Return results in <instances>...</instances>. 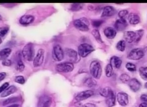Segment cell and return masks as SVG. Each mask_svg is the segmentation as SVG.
I'll return each instance as SVG.
<instances>
[{
    "label": "cell",
    "mask_w": 147,
    "mask_h": 107,
    "mask_svg": "<svg viewBox=\"0 0 147 107\" xmlns=\"http://www.w3.org/2000/svg\"><path fill=\"white\" fill-rule=\"evenodd\" d=\"M90 71L93 78L99 79L102 74V68L100 64L97 61L92 62L90 66Z\"/></svg>",
    "instance_id": "obj_1"
},
{
    "label": "cell",
    "mask_w": 147,
    "mask_h": 107,
    "mask_svg": "<svg viewBox=\"0 0 147 107\" xmlns=\"http://www.w3.org/2000/svg\"><path fill=\"white\" fill-rule=\"evenodd\" d=\"M22 56L26 61H32L34 56V50L33 44L31 43H29L24 46L22 50Z\"/></svg>",
    "instance_id": "obj_2"
},
{
    "label": "cell",
    "mask_w": 147,
    "mask_h": 107,
    "mask_svg": "<svg viewBox=\"0 0 147 107\" xmlns=\"http://www.w3.org/2000/svg\"><path fill=\"white\" fill-rule=\"evenodd\" d=\"M65 54L66 55L68 62L72 63H77L80 60V56L75 50L71 48H66L65 51Z\"/></svg>",
    "instance_id": "obj_3"
},
{
    "label": "cell",
    "mask_w": 147,
    "mask_h": 107,
    "mask_svg": "<svg viewBox=\"0 0 147 107\" xmlns=\"http://www.w3.org/2000/svg\"><path fill=\"white\" fill-rule=\"evenodd\" d=\"M94 51V47L87 43L82 44L78 47V53L81 57H86Z\"/></svg>",
    "instance_id": "obj_4"
},
{
    "label": "cell",
    "mask_w": 147,
    "mask_h": 107,
    "mask_svg": "<svg viewBox=\"0 0 147 107\" xmlns=\"http://www.w3.org/2000/svg\"><path fill=\"white\" fill-rule=\"evenodd\" d=\"M145 55L143 49L141 48H135L131 50L128 55V59L131 60L138 61L141 59Z\"/></svg>",
    "instance_id": "obj_5"
},
{
    "label": "cell",
    "mask_w": 147,
    "mask_h": 107,
    "mask_svg": "<svg viewBox=\"0 0 147 107\" xmlns=\"http://www.w3.org/2000/svg\"><path fill=\"white\" fill-rule=\"evenodd\" d=\"M74 25L77 29L82 31H88L89 30L88 22L86 19H77L74 21Z\"/></svg>",
    "instance_id": "obj_6"
},
{
    "label": "cell",
    "mask_w": 147,
    "mask_h": 107,
    "mask_svg": "<svg viewBox=\"0 0 147 107\" xmlns=\"http://www.w3.org/2000/svg\"><path fill=\"white\" fill-rule=\"evenodd\" d=\"M74 68L73 64L70 62H64L56 65L55 69L58 72H72Z\"/></svg>",
    "instance_id": "obj_7"
},
{
    "label": "cell",
    "mask_w": 147,
    "mask_h": 107,
    "mask_svg": "<svg viewBox=\"0 0 147 107\" xmlns=\"http://www.w3.org/2000/svg\"><path fill=\"white\" fill-rule=\"evenodd\" d=\"M52 55L54 61L60 62L64 58V52L61 47L59 45H57L53 47Z\"/></svg>",
    "instance_id": "obj_8"
},
{
    "label": "cell",
    "mask_w": 147,
    "mask_h": 107,
    "mask_svg": "<svg viewBox=\"0 0 147 107\" xmlns=\"http://www.w3.org/2000/svg\"><path fill=\"white\" fill-rule=\"evenodd\" d=\"M45 51L43 49H39L36 55L33 60V65L34 67L37 68L42 65L44 59Z\"/></svg>",
    "instance_id": "obj_9"
},
{
    "label": "cell",
    "mask_w": 147,
    "mask_h": 107,
    "mask_svg": "<svg viewBox=\"0 0 147 107\" xmlns=\"http://www.w3.org/2000/svg\"><path fill=\"white\" fill-rule=\"evenodd\" d=\"M51 104V98L48 95H44L39 98L37 107H50Z\"/></svg>",
    "instance_id": "obj_10"
},
{
    "label": "cell",
    "mask_w": 147,
    "mask_h": 107,
    "mask_svg": "<svg viewBox=\"0 0 147 107\" xmlns=\"http://www.w3.org/2000/svg\"><path fill=\"white\" fill-rule=\"evenodd\" d=\"M94 92L92 90H87L83 91L79 93L76 96L75 100L76 101L80 102L86 100L88 98H90L92 95H94Z\"/></svg>",
    "instance_id": "obj_11"
},
{
    "label": "cell",
    "mask_w": 147,
    "mask_h": 107,
    "mask_svg": "<svg viewBox=\"0 0 147 107\" xmlns=\"http://www.w3.org/2000/svg\"><path fill=\"white\" fill-rule=\"evenodd\" d=\"M105 98V102L107 107H112L115 106L116 103V96L112 89L110 90L108 95Z\"/></svg>",
    "instance_id": "obj_12"
},
{
    "label": "cell",
    "mask_w": 147,
    "mask_h": 107,
    "mask_svg": "<svg viewBox=\"0 0 147 107\" xmlns=\"http://www.w3.org/2000/svg\"><path fill=\"white\" fill-rule=\"evenodd\" d=\"M128 83L131 90L134 92H138L141 88V84L140 81L135 78L130 79Z\"/></svg>",
    "instance_id": "obj_13"
},
{
    "label": "cell",
    "mask_w": 147,
    "mask_h": 107,
    "mask_svg": "<svg viewBox=\"0 0 147 107\" xmlns=\"http://www.w3.org/2000/svg\"><path fill=\"white\" fill-rule=\"evenodd\" d=\"M118 103L122 106H126L128 104V95L126 93L119 92L117 95Z\"/></svg>",
    "instance_id": "obj_14"
},
{
    "label": "cell",
    "mask_w": 147,
    "mask_h": 107,
    "mask_svg": "<svg viewBox=\"0 0 147 107\" xmlns=\"http://www.w3.org/2000/svg\"><path fill=\"white\" fill-rule=\"evenodd\" d=\"M128 26V23L125 19H120L116 20L114 23L115 29L119 31L125 30Z\"/></svg>",
    "instance_id": "obj_15"
},
{
    "label": "cell",
    "mask_w": 147,
    "mask_h": 107,
    "mask_svg": "<svg viewBox=\"0 0 147 107\" xmlns=\"http://www.w3.org/2000/svg\"><path fill=\"white\" fill-rule=\"evenodd\" d=\"M35 19L33 15H22L20 17L19 22L20 24L23 25H27L28 24H31L34 21Z\"/></svg>",
    "instance_id": "obj_16"
},
{
    "label": "cell",
    "mask_w": 147,
    "mask_h": 107,
    "mask_svg": "<svg viewBox=\"0 0 147 107\" xmlns=\"http://www.w3.org/2000/svg\"><path fill=\"white\" fill-rule=\"evenodd\" d=\"M116 13V10L114 7L110 6H105L103 8L101 17H110Z\"/></svg>",
    "instance_id": "obj_17"
},
{
    "label": "cell",
    "mask_w": 147,
    "mask_h": 107,
    "mask_svg": "<svg viewBox=\"0 0 147 107\" xmlns=\"http://www.w3.org/2000/svg\"><path fill=\"white\" fill-rule=\"evenodd\" d=\"M123 37L124 38L125 41L129 43L135 42L136 39V33L135 32L132 31H126L124 32Z\"/></svg>",
    "instance_id": "obj_18"
},
{
    "label": "cell",
    "mask_w": 147,
    "mask_h": 107,
    "mask_svg": "<svg viewBox=\"0 0 147 107\" xmlns=\"http://www.w3.org/2000/svg\"><path fill=\"white\" fill-rule=\"evenodd\" d=\"M116 30L112 27H107L104 30V34L105 36L109 39H114L116 36Z\"/></svg>",
    "instance_id": "obj_19"
},
{
    "label": "cell",
    "mask_w": 147,
    "mask_h": 107,
    "mask_svg": "<svg viewBox=\"0 0 147 107\" xmlns=\"http://www.w3.org/2000/svg\"><path fill=\"white\" fill-rule=\"evenodd\" d=\"M122 60L120 58L117 56H113L111 58L110 60V64L113 68L114 67L116 68H119L122 65Z\"/></svg>",
    "instance_id": "obj_20"
},
{
    "label": "cell",
    "mask_w": 147,
    "mask_h": 107,
    "mask_svg": "<svg viewBox=\"0 0 147 107\" xmlns=\"http://www.w3.org/2000/svg\"><path fill=\"white\" fill-rule=\"evenodd\" d=\"M17 91V88L14 85H11L9 87H7L5 90L2 93L1 95V97L2 98L6 97L7 96L11 95V94H13L14 93L16 92Z\"/></svg>",
    "instance_id": "obj_21"
},
{
    "label": "cell",
    "mask_w": 147,
    "mask_h": 107,
    "mask_svg": "<svg viewBox=\"0 0 147 107\" xmlns=\"http://www.w3.org/2000/svg\"><path fill=\"white\" fill-rule=\"evenodd\" d=\"M128 21L130 24L136 25L140 22V17L137 14L135 13H131L129 15Z\"/></svg>",
    "instance_id": "obj_22"
},
{
    "label": "cell",
    "mask_w": 147,
    "mask_h": 107,
    "mask_svg": "<svg viewBox=\"0 0 147 107\" xmlns=\"http://www.w3.org/2000/svg\"><path fill=\"white\" fill-rule=\"evenodd\" d=\"M11 49L9 48H6L2 49L0 51V60L4 61L5 60L7 59V58L9 57L11 53Z\"/></svg>",
    "instance_id": "obj_23"
},
{
    "label": "cell",
    "mask_w": 147,
    "mask_h": 107,
    "mask_svg": "<svg viewBox=\"0 0 147 107\" xmlns=\"http://www.w3.org/2000/svg\"><path fill=\"white\" fill-rule=\"evenodd\" d=\"M24 68H25V66L21 58V55L20 53H18V60H17V70H18V72H22L24 70Z\"/></svg>",
    "instance_id": "obj_24"
},
{
    "label": "cell",
    "mask_w": 147,
    "mask_h": 107,
    "mask_svg": "<svg viewBox=\"0 0 147 107\" xmlns=\"http://www.w3.org/2000/svg\"><path fill=\"white\" fill-rule=\"evenodd\" d=\"M84 83V84H85L86 86L90 87V88L94 87L97 84L96 80L92 78H86Z\"/></svg>",
    "instance_id": "obj_25"
},
{
    "label": "cell",
    "mask_w": 147,
    "mask_h": 107,
    "mask_svg": "<svg viewBox=\"0 0 147 107\" xmlns=\"http://www.w3.org/2000/svg\"><path fill=\"white\" fill-rule=\"evenodd\" d=\"M92 36H94V39H96V41L99 43H103V41L101 39L100 34L99 33V31L98 29H94L92 30Z\"/></svg>",
    "instance_id": "obj_26"
},
{
    "label": "cell",
    "mask_w": 147,
    "mask_h": 107,
    "mask_svg": "<svg viewBox=\"0 0 147 107\" xmlns=\"http://www.w3.org/2000/svg\"><path fill=\"white\" fill-rule=\"evenodd\" d=\"M20 100V99L18 97H13L6 99L3 102V105L7 106V105L15 103Z\"/></svg>",
    "instance_id": "obj_27"
},
{
    "label": "cell",
    "mask_w": 147,
    "mask_h": 107,
    "mask_svg": "<svg viewBox=\"0 0 147 107\" xmlns=\"http://www.w3.org/2000/svg\"><path fill=\"white\" fill-rule=\"evenodd\" d=\"M105 72L106 76L107 78H110L113 74V67L110 64H109L107 65L105 69Z\"/></svg>",
    "instance_id": "obj_28"
},
{
    "label": "cell",
    "mask_w": 147,
    "mask_h": 107,
    "mask_svg": "<svg viewBox=\"0 0 147 107\" xmlns=\"http://www.w3.org/2000/svg\"><path fill=\"white\" fill-rule=\"evenodd\" d=\"M139 72L141 78L143 80H147V67H141Z\"/></svg>",
    "instance_id": "obj_29"
},
{
    "label": "cell",
    "mask_w": 147,
    "mask_h": 107,
    "mask_svg": "<svg viewBox=\"0 0 147 107\" xmlns=\"http://www.w3.org/2000/svg\"><path fill=\"white\" fill-rule=\"evenodd\" d=\"M116 49L120 52H124L126 48V43L124 40H120L117 43Z\"/></svg>",
    "instance_id": "obj_30"
},
{
    "label": "cell",
    "mask_w": 147,
    "mask_h": 107,
    "mask_svg": "<svg viewBox=\"0 0 147 107\" xmlns=\"http://www.w3.org/2000/svg\"><path fill=\"white\" fill-rule=\"evenodd\" d=\"M84 4H73L70 8V10L73 11H79L83 9Z\"/></svg>",
    "instance_id": "obj_31"
},
{
    "label": "cell",
    "mask_w": 147,
    "mask_h": 107,
    "mask_svg": "<svg viewBox=\"0 0 147 107\" xmlns=\"http://www.w3.org/2000/svg\"><path fill=\"white\" fill-rule=\"evenodd\" d=\"M135 33H136V37L135 43H137L140 41V40L141 39L142 37L143 36L144 30L143 29L138 30L137 31L135 32Z\"/></svg>",
    "instance_id": "obj_32"
},
{
    "label": "cell",
    "mask_w": 147,
    "mask_h": 107,
    "mask_svg": "<svg viewBox=\"0 0 147 107\" xmlns=\"http://www.w3.org/2000/svg\"><path fill=\"white\" fill-rule=\"evenodd\" d=\"M119 80L123 83H128L129 81L130 80V77L128 74H122L120 76Z\"/></svg>",
    "instance_id": "obj_33"
},
{
    "label": "cell",
    "mask_w": 147,
    "mask_h": 107,
    "mask_svg": "<svg viewBox=\"0 0 147 107\" xmlns=\"http://www.w3.org/2000/svg\"><path fill=\"white\" fill-rule=\"evenodd\" d=\"M111 89L109 87H105L99 90V94L101 96H103L105 98L107 97V96L108 95L109 91Z\"/></svg>",
    "instance_id": "obj_34"
},
{
    "label": "cell",
    "mask_w": 147,
    "mask_h": 107,
    "mask_svg": "<svg viewBox=\"0 0 147 107\" xmlns=\"http://www.w3.org/2000/svg\"><path fill=\"white\" fill-rule=\"evenodd\" d=\"M9 31V28L7 26L0 27V37H4Z\"/></svg>",
    "instance_id": "obj_35"
},
{
    "label": "cell",
    "mask_w": 147,
    "mask_h": 107,
    "mask_svg": "<svg viewBox=\"0 0 147 107\" xmlns=\"http://www.w3.org/2000/svg\"><path fill=\"white\" fill-rule=\"evenodd\" d=\"M126 68L131 72H134L136 70V66L133 63H127L126 65Z\"/></svg>",
    "instance_id": "obj_36"
},
{
    "label": "cell",
    "mask_w": 147,
    "mask_h": 107,
    "mask_svg": "<svg viewBox=\"0 0 147 107\" xmlns=\"http://www.w3.org/2000/svg\"><path fill=\"white\" fill-rule=\"evenodd\" d=\"M15 81H16V82H17L18 84H24L25 83L26 80H25L24 77L23 76H17L15 78Z\"/></svg>",
    "instance_id": "obj_37"
},
{
    "label": "cell",
    "mask_w": 147,
    "mask_h": 107,
    "mask_svg": "<svg viewBox=\"0 0 147 107\" xmlns=\"http://www.w3.org/2000/svg\"><path fill=\"white\" fill-rule=\"evenodd\" d=\"M129 12L127 10L123 9L119 12L118 16L120 19H125V17H126L127 15H128Z\"/></svg>",
    "instance_id": "obj_38"
},
{
    "label": "cell",
    "mask_w": 147,
    "mask_h": 107,
    "mask_svg": "<svg viewBox=\"0 0 147 107\" xmlns=\"http://www.w3.org/2000/svg\"><path fill=\"white\" fill-rule=\"evenodd\" d=\"M103 23V20H95L92 22V24L94 27H99Z\"/></svg>",
    "instance_id": "obj_39"
},
{
    "label": "cell",
    "mask_w": 147,
    "mask_h": 107,
    "mask_svg": "<svg viewBox=\"0 0 147 107\" xmlns=\"http://www.w3.org/2000/svg\"><path fill=\"white\" fill-rule=\"evenodd\" d=\"M9 83H8V82H5L4 84H3L0 87V94L3 92L7 88L8 86H9Z\"/></svg>",
    "instance_id": "obj_40"
},
{
    "label": "cell",
    "mask_w": 147,
    "mask_h": 107,
    "mask_svg": "<svg viewBox=\"0 0 147 107\" xmlns=\"http://www.w3.org/2000/svg\"><path fill=\"white\" fill-rule=\"evenodd\" d=\"M2 65H3L4 66H6V67H9L11 66V61L10 60L6 59L3 61L2 62Z\"/></svg>",
    "instance_id": "obj_41"
},
{
    "label": "cell",
    "mask_w": 147,
    "mask_h": 107,
    "mask_svg": "<svg viewBox=\"0 0 147 107\" xmlns=\"http://www.w3.org/2000/svg\"><path fill=\"white\" fill-rule=\"evenodd\" d=\"M140 99L143 102V103L147 104V94H143L142 95Z\"/></svg>",
    "instance_id": "obj_42"
},
{
    "label": "cell",
    "mask_w": 147,
    "mask_h": 107,
    "mask_svg": "<svg viewBox=\"0 0 147 107\" xmlns=\"http://www.w3.org/2000/svg\"><path fill=\"white\" fill-rule=\"evenodd\" d=\"M7 74L6 72H0V82L6 78Z\"/></svg>",
    "instance_id": "obj_43"
},
{
    "label": "cell",
    "mask_w": 147,
    "mask_h": 107,
    "mask_svg": "<svg viewBox=\"0 0 147 107\" xmlns=\"http://www.w3.org/2000/svg\"><path fill=\"white\" fill-rule=\"evenodd\" d=\"M83 107H96V106L94 104L86 103L83 106Z\"/></svg>",
    "instance_id": "obj_44"
},
{
    "label": "cell",
    "mask_w": 147,
    "mask_h": 107,
    "mask_svg": "<svg viewBox=\"0 0 147 107\" xmlns=\"http://www.w3.org/2000/svg\"><path fill=\"white\" fill-rule=\"evenodd\" d=\"M20 107V105L19 104H13L11 105L7 106V107Z\"/></svg>",
    "instance_id": "obj_45"
},
{
    "label": "cell",
    "mask_w": 147,
    "mask_h": 107,
    "mask_svg": "<svg viewBox=\"0 0 147 107\" xmlns=\"http://www.w3.org/2000/svg\"><path fill=\"white\" fill-rule=\"evenodd\" d=\"M139 107H147V104L145 103L140 104Z\"/></svg>",
    "instance_id": "obj_46"
},
{
    "label": "cell",
    "mask_w": 147,
    "mask_h": 107,
    "mask_svg": "<svg viewBox=\"0 0 147 107\" xmlns=\"http://www.w3.org/2000/svg\"><path fill=\"white\" fill-rule=\"evenodd\" d=\"M144 53L145 54H147V46L145 48H144Z\"/></svg>",
    "instance_id": "obj_47"
},
{
    "label": "cell",
    "mask_w": 147,
    "mask_h": 107,
    "mask_svg": "<svg viewBox=\"0 0 147 107\" xmlns=\"http://www.w3.org/2000/svg\"><path fill=\"white\" fill-rule=\"evenodd\" d=\"M3 20V17H2V15H0V22H1Z\"/></svg>",
    "instance_id": "obj_48"
},
{
    "label": "cell",
    "mask_w": 147,
    "mask_h": 107,
    "mask_svg": "<svg viewBox=\"0 0 147 107\" xmlns=\"http://www.w3.org/2000/svg\"><path fill=\"white\" fill-rule=\"evenodd\" d=\"M145 87L147 89V82H146L145 84Z\"/></svg>",
    "instance_id": "obj_49"
},
{
    "label": "cell",
    "mask_w": 147,
    "mask_h": 107,
    "mask_svg": "<svg viewBox=\"0 0 147 107\" xmlns=\"http://www.w3.org/2000/svg\"><path fill=\"white\" fill-rule=\"evenodd\" d=\"M2 40L1 38H0V45L1 44H2Z\"/></svg>",
    "instance_id": "obj_50"
},
{
    "label": "cell",
    "mask_w": 147,
    "mask_h": 107,
    "mask_svg": "<svg viewBox=\"0 0 147 107\" xmlns=\"http://www.w3.org/2000/svg\"></svg>",
    "instance_id": "obj_51"
}]
</instances>
